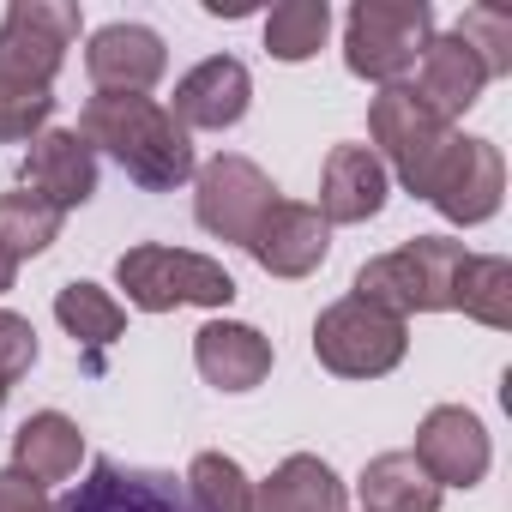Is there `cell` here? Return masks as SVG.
<instances>
[{
	"label": "cell",
	"mask_w": 512,
	"mask_h": 512,
	"mask_svg": "<svg viewBox=\"0 0 512 512\" xmlns=\"http://www.w3.org/2000/svg\"><path fill=\"white\" fill-rule=\"evenodd\" d=\"M79 139L91 151H109L145 193H175L199 175L193 163V139L187 127L151 103V97H127V91H97L79 115Z\"/></svg>",
	"instance_id": "6da1fadb"
},
{
	"label": "cell",
	"mask_w": 512,
	"mask_h": 512,
	"mask_svg": "<svg viewBox=\"0 0 512 512\" xmlns=\"http://www.w3.org/2000/svg\"><path fill=\"white\" fill-rule=\"evenodd\" d=\"M470 260L464 241H446V235H416L404 241L398 253H380L356 272V296L410 320V314H440L452 308V284H458V266Z\"/></svg>",
	"instance_id": "7a4b0ae2"
},
{
	"label": "cell",
	"mask_w": 512,
	"mask_h": 512,
	"mask_svg": "<svg viewBox=\"0 0 512 512\" xmlns=\"http://www.w3.org/2000/svg\"><path fill=\"white\" fill-rule=\"evenodd\" d=\"M115 284L127 290V302L139 314H169V308H229L235 302V278L187 247H157L139 241L115 260Z\"/></svg>",
	"instance_id": "3957f363"
},
{
	"label": "cell",
	"mask_w": 512,
	"mask_h": 512,
	"mask_svg": "<svg viewBox=\"0 0 512 512\" xmlns=\"http://www.w3.org/2000/svg\"><path fill=\"white\" fill-rule=\"evenodd\" d=\"M434 43V7L428 0H356L344 19V61L356 79L404 85V73Z\"/></svg>",
	"instance_id": "277c9868"
},
{
	"label": "cell",
	"mask_w": 512,
	"mask_h": 512,
	"mask_svg": "<svg viewBox=\"0 0 512 512\" xmlns=\"http://www.w3.org/2000/svg\"><path fill=\"white\" fill-rule=\"evenodd\" d=\"M404 350H410L404 320L362 302V296H344L314 320V356L338 380H380L404 362Z\"/></svg>",
	"instance_id": "5b68a950"
},
{
	"label": "cell",
	"mask_w": 512,
	"mask_h": 512,
	"mask_svg": "<svg viewBox=\"0 0 512 512\" xmlns=\"http://www.w3.org/2000/svg\"><path fill=\"white\" fill-rule=\"evenodd\" d=\"M368 133H374V157L380 163H392V175L416 193V199H428V181H434V169H440V157H446V145H452V121L446 115H434L422 97H416V85H386L380 97H374V109H368Z\"/></svg>",
	"instance_id": "8992f818"
},
{
	"label": "cell",
	"mask_w": 512,
	"mask_h": 512,
	"mask_svg": "<svg viewBox=\"0 0 512 512\" xmlns=\"http://www.w3.org/2000/svg\"><path fill=\"white\" fill-rule=\"evenodd\" d=\"M73 37H79L73 0H13L0 19V73L31 91H49L55 73L67 67Z\"/></svg>",
	"instance_id": "52a82bcc"
},
{
	"label": "cell",
	"mask_w": 512,
	"mask_h": 512,
	"mask_svg": "<svg viewBox=\"0 0 512 512\" xmlns=\"http://www.w3.org/2000/svg\"><path fill=\"white\" fill-rule=\"evenodd\" d=\"M272 205H278V187L253 157H211L193 175V217L217 241H241L247 247Z\"/></svg>",
	"instance_id": "ba28073f"
},
{
	"label": "cell",
	"mask_w": 512,
	"mask_h": 512,
	"mask_svg": "<svg viewBox=\"0 0 512 512\" xmlns=\"http://www.w3.org/2000/svg\"><path fill=\"white\" fill-rule=\"evenodd\" d=\"M500 193H506V163L488 139H464L452 133L434 181H428V205L446 217V223H488L500 211Z\"/></svg>",
	"instance_id": "9c48e42d"
},
{
	"label": "cell",
	"mask_w": 512,
	"mask_h": 512,
	"mask_svg": "<svg viewBox=\"0 0 512 512\" xmlns=\"http://www.w3.org/2000/svg\"><path fill=\"white\" fill-rule=\"evenodd\" d=\"M49 512H199L187 500V482H175L169 470H139V464H115V458H97L91 476L55 500Z\"/></svg>",
	"instance_id": "30bf717a"
},
{
	"label": "cell",
	"mask_w": 512,
	"mask_h": 512,
	"mask_svg": "<svg viewBox=\"0 0 512 512\" xmlns=\"http://www.w3.org/2000/svg\"><path fill=\"white\" fill-rule=\"evenodd\" d=\"M410 458H416L440 488H476V482L488 476L494 446H488V428H482L464 404H440V410L422 416Z\"/></svg>",
	"instance_id": "8fae6325"
},
{
	"label": "cell",
	"mask_w": 512,
	"mask_h": 512,
	"mask_svg": "<svg viewBox=\"0 0 512 512\" xmlns=\"http://www.w3.org/2000/svg\"><path fill=\"white\" fill-rule=\"evenodd\" d=\"M247 253L260 260V272L272 278H308L326 266V253H332V223L314 211V205H296V199H278L266 211V223L253 229Z\"/></svg>",
	"instance_id": "7c38bea8"
},
{
	"label": "cell",
	"mask_w": 512,
	"mask_h": 512,
	"mask_svg": "<svg viewBox=\"0 0 512 512\" xmlns=\"http://www.w3.org/2000/svg\"><path fill=\"white\" fill-rule=\"evenodd\" d=\"M25 187L43 193L61 217L79 211L97 193V151L73 133V127H43L25 151Z\"/></svg>",
	"instance_id": "4fadbf2b"
},
{
	"label": "cell",
	"mask_w": 512,
	"mask_h": 512,
	"mask_svg": "<svg viewBox=\"0 0 512 512\" xmlns=\"http://www.w3.org/2000/svg\"><path fill=\"white\" fill-rule=\"evenodd\" d=\"M85 67L97 79V91H127V97H145L163 67H169V49L151 25H103L91 31V49H85Z\"/></svg>",
	"instance_id": "5bb4252c"
},
{
	"label": "cell",
	"mask_w": 512,
	"mask_h": 512,
	"mask_svg": "<svg viewBox=\"0 0 512 512\" xmlns=\"http://www.w3.org/2000/svg\"><path fill=\"white\" fill-rule=\"evenodd\" d=\"M247 103H253V79H247V67L235 61V55H211V61H199L181 85H175V121L181 127H205V133H223V127H235L241 115H247Z\"/></svg>",
	"instance_id": "9a60e30c"
},
{
	"label": "cell",
	"mask_w": 512,
	"mask_h": 512,
	"mask_svg": "<svg viewBox=\"0 0 512 512\" xmlns=\"http://www.w3.org/2000/svg\"><path fill=\"white\" fill-rule=\"evenodd\" d=\"M193 362L217 392H253L272 374V344L241 320H211L193 332Z\"/></svg>",
	"instance_id": "2e32d148"
},
{
	"label": "cell",
	"mask_w": 512,
	"mask_h": 512,
	"mask_svg": "<svg viewBox=\"0 0 512 512\" xmlns=\"http://www.w3.org/2000/svg\"><path fill=\"white\" fill-rule=\"evenodd\" d=\"M326 223H368L386 211V163L368 145H338L326 157V181H320V205Z\"/></svg>",
	"instance_id": "e0dca14e"
},
{
	"label": "cell",
	"mask_w": 512,
	"mask_h": 512,
	"mask_svg": "<svg viewBox=\"0 0 512 512\" xmlns=\"http://www.w3.org/2000/svg\"><path fill=\"white\" fill-rule=\"evenodd\" d=\"M247 512H344V482H338V470L326 458L290 452L266 482H253Z\"/></svg>",
	"instance_id": "ac0fdd59"
},
{
	"label": "cell",
	"mask_w": 512,
	"mask_h": 512,
	"mask_svg": "<svg viewBox=\"0 0 512 512\" xmlns=\"http://www.w3.org/2000/svg\"><path fill=\"white\" fill-rule=\"evenodd\" d=\"M79 464H85V434H79V422L61 416V410H37V416L13 434V470H25L37 488L79 476Z\"/></svg>",
	"instance_id": "d6986e66"
},
{
	"label": "cell",
	"mask_w": 512,
	"mask_h": 512,
	"mask_svg": "<svg viewBox=\"0 0 512 512\" xmlns=\"http://www.w3.org/2000/svg\"><path fill=\"white\" fill-rule=\"evenodd\" d=\"M482 85H488V73H482V61L446 31V37H434L428 49H422V85H416V97L434 109V115H464V109H476V97H482Z\"/></svg>",
	"instance_id": "ffe728a7"
},
{
	"label": "cell",
	"mask_w": 512,
	"mask_h": 512,
	"mask_svg": "<svg viewBox=\"0 0 512 512\" xmlns=\"http://www.w3.org/2000/svg\"><path fill=\"white\" fill-rule=\"evenodd\" d=\"M356 494H362V512H440V482H434L410 452H380V458H368Z\"/></svg>",
	"instance_id": "44dd1931"
},
{
	"label": "cell",
	"mask_w": 512,
	"mask_h": 512,
	"mask_svg": "<svg viewBox=\"0 0 512 512\" xmlns=\"http://www.w3.org/2000/svg\"><path fill=\"white\" fill-rule=\"evenodd\" d=\"M452 308L470 314L476 326L506 332L512 326V266L494 260V253H470L458 266V284H452Z\"/></svg>",
	"instance_id": "7402d4cb"
},
{
	"label": "cell",
	"mask_w": 512,
	"mask_h": 512,
	"mask_svg": "<svg viewBox=\"0 0 512 512\" xmlns=\"http://www.w3.org/2000/svg\"><path fill=\"white\" fill-rule=\"evenodd\" d=\"M61 235V211L43 199V193H0V247L13 253V260H37L49 253Z\"/></svg>",
	"instance_id": "603a6c76"
},
{
	"label": "cell",
	"mask_w": 512,
	"mask_h": 512,
	"mask_svg": "<svg viewBox=\"0 0 512 512\" xmlns=\"http://www.w3.org/2000/svg\"><path fill=\"white\" fill-rule=\"evenodd\" d=\"M55 320H61L79 344H97V350L127 332V308H121L109 290H97V284H67V290L55 296Z\"/></svg>",
	"instance_id": "cb8c5ba5"
},
{
	"label": "cell",
	"mask_w": 512,
	"mask_h": 512,
	"mask_svg": "<svg viewBox=\"0 0 512 512\" xmlns=\"http://www.w3.org/2000/svg\"><path fill=\"white\" fill-rule=\"evenodd\" d=\"M326 31H332L326 0H284L266 19V49H272V61H308V55H320Z\"/></svg>",
	"instance_id": "d4e9b609"
},
{
	"label": "cell",
	"mask_w": 512,
	"mask_h": 512,
	"mask_svg": "<svg viewBox=\"0 0 512 512\" xmlns=\"http://www.w3.org/2000/svg\"><path fill=\"white\" fill-rule=\"evenodd\" d=\"M181 482H187V500H193L199 512H247V506H253L247 470H241L235 458H223V452H199Z\"/></svg>",
	"instance_id": "484cf974"
},
{
	"label": "cell",
	"mask_w": 512,
	"mask_h": 512,
	"mask_svg": "<svg viewBox=\"0 0 512 512\" xmlns=\"http://www.w3.org/2000/svg\"><path fill=\"white\" fill-rule=\"evenodd\" d=\"M452 37L482 61L488 79H506V73H512V13H500V7H470Z\"/></svg>",
	"instance_id": "4316f807"
},
{
	"label": "cell",
	"mask_w": 512,
	"mask_h": 512,
	"mask_svg": "<svg viewBox=\"0 0 512 512\" xmlns=\"http://www.w3.org/2000/svg\"><path fill=\"white\" fill-rule=\"evenodd\" d=\"M49 115H55V91H31V85H19V79L0 73V145L37 139Z\"/></svg>",
	"instance_id": "83f0119b"
},
{
	"label": "cell",
	"mask_w": 512,
	"mask_h": 512,
	"mask_svg": "<svg viewBox=\"0 0 512 512\" xmlns=\"http://www.w3.org/2000/svg\"><path fill=\"white\" fill-rule=\"evenodd\" d=\"M31 362H37V326H31L25 314H7V308H0V386L25 380Z\"/></svg>",
	"instance_id": "f1b7e54d"
},
{
	"label": "cell",
	"mask_w": 512,
	"mask_h": 512,
	"mask_svg": "<svg viewBox=\"0 0 512 512\" xmlns=\"http://www.w3.org/2000/svg\"><path fill=\"white\" fill-rule=\"evenodd\" d=\"M55 500L25 476V470H0V512H49Z\"/></svg>",
	"instance_id": "f546056e"
},
{
	"label": "cell",
	"mask_w": 512,
	"mask_h": 512,
	"mask_svg": "<svg viewBox=\"0 0 512 512\" xmlns=\"http://www.w3.org/2000/svg\"><path fill=\"white\" fill-rule=\"evenodd\" d=\"M13 278H19V260H13V253H7V247H0V296H7V290H13Z\"/></svg>",
	"instance_id": "4dcf8cb0"
},
{
	"label": "cell",
	"mask_w": 512,
	"mask_h": 512,
	"mask_svg": "<svg viewBox=\"0 0 512 512\" xmlns=\"http://www.w3.org/2000/svg\"><path fill=\"white\" fill-rule=\"evenodd\" d=\"M0 404H7V386H0Z\"/></svg>",
	"instance_id": "1f68e13d"
}]
</instances>
